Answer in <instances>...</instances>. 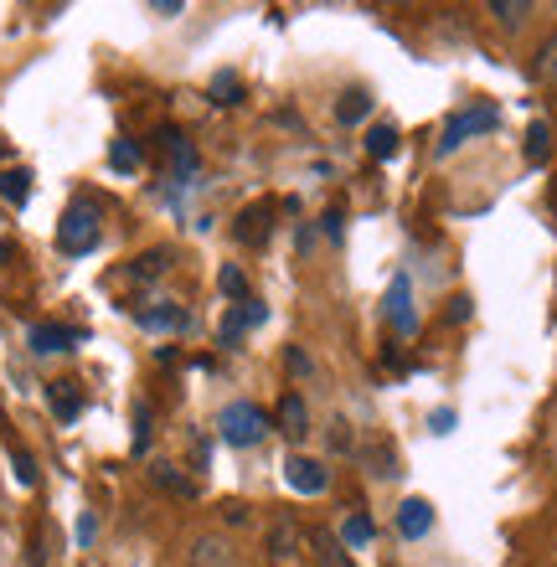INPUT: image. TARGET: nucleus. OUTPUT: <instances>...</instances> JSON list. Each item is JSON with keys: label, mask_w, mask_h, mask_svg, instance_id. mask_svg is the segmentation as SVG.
I'll use <instances>...</instances> for the list:
<instances>
[{"label": "nucleus", "mask_w": 557, "mask_h": 567, "mask_svg": "<svg viewBox=\"0 0 557 567\" xmlns=\"http://www.w3.org/2000/svg\"><path fill=\"white\" fill-rule=\"evenodd\" d=\"M99 233H104V227H99V207H93V202H73V207L62 212V227H58V248L62 254H93V248H99Z\"/></svg>", "instance_id": "1"}, {"label": "nucleus", "mask_w": 557, "mask_h": 567, "mask_svg": "<svg viewBox=\"0 0 557 567\" xmlns=\"http://www.w3.org/2000/svg\"><path fill=\"white\" fill-rule=\"evenodd\" d=\"M217 433H223V444L233 449H254L264 433H269V413L258 403H227L223 419H217Z\"/></svg>", "instance_id": "2"}, {"label": "nucleus", "mask_w": 557, "mask_h": 567, "mask_svg": "<svg viewBox=\"0 0 557 567\" xmlns=\"http://www.w3.org/2000/svg\"><path fill=\"white\" fill-rule=\"evenodd\" d=\"M496 124H501L496 104H475V109H465V114H454V120L444 124V135H439V155H450V150H460L470 135H485V130H496Z\"/></svg>", "instance_id": "3"}, {"label": "nucleus", "mask_w": 557, "mask_h": 567, "mask_svg": "<svg viewBox=\"0 0 557 567\" xmlns=\"http://www.w3.org/2000/svg\"><path fill=\"white\" fill-rule=\"evenodd\" d=\"M285 480H289V485H295L300 495H320L326 485H331V470H326L320 460H305V454H295V460L285 464Z\"/></svg>", "instance_id": "4"}, {"label": "nucleus", "mask_w": 557, "mask_h": 567, "mask_svg": "<svg viewBox=\"0 0 557 567\" xmlns=\"http://www.w3.org/2000/svg\"><path fill=\"white\" fill-rule=\"evenodd\" d=\"M161 155H166V165H171V176H192L196 171V150H192V140L182 135V130H161Z\"/></svg>", "instance_id": "5"}, {"label": "nucleus", "mask_w": 557, "mask_h": 567, "mask_svg": "<svg viewBox=\"0 0 557 567\" xmlns=\"http://www.w3.org/2000/svg\"><path fill=\"white\" fill-rule=\"evenodd\" d=\"M429 526H434V506H429V501H419V495H413V501H403V506H398V532H403L408 542H419Z\"/></svg>", "instance_id": "6"}, {"label": "nucleus", "mask_w": 557, "mask_h": 567, "mask_svg": "<svg viewBox=\"0 0 557 567\" xmlns=\"http://www.w3.org/2000/svg\"><path fill=\"white\" fill-rule=\"evenodd\" d=\"M279 433H285L289 444H300L305 433H310V413H305V398H300V392H289L285 403H279Z\"/></svg>", "instance_id": "7"}, {"label": "nucleus", "mask_w": 557, "mask_h": 567, "mask_svg": "<svg viewBox=\"0 0 557 567\" xmlns=\"http://www.w3.org/2000/svg\"><path fill=\"white\" fill-rule=\"evenodd\" d=\"M192 567H233V547L223 537H202L192 547Z\"/></svg>", "instance_id": "8"}, {"label": "nucleus", "mask_w": 557, "mask_h": 567, "mask_svg": "<svg viewBox=\"0 0 557 567\" xmlns=\"http://www.w3.org/2000/svg\"><path fill=\"white\" fill-rule=\"evenodd\" d=\"M73 346V330L62 326H31V351L37 357H52V351H68Z\"/></svg>", "instance_id": "9"}, {"label": "nucleus", "mask_w": 557, "mask_h": 567, "mask_svg": "<svg viewBox=\"0 0 557 567\" xmlns=\"http://www.w3.org/2000/svg\"><path fill=\"white\" fill-rule=\"evenodd\" d=\"M388 305H392V326L403 330V336H413V330H419V320H413V299H408V279L392 284Z\"/></svg>", "instance_id": "10"}, {"label": "nucleus", "mask_w": 557, "mask_h": 567, "mask_svg": "<svg viewBox=\"0 0 557 567\" xmlns=\"http://www.w3.org/2000/svg\"><path fill=\"white\" fill-rule=\"evenodd\" d=\"M140 326H151V330H182L186 326V310H176L171 299H161V305H151V310H140Z\"/></svg>", "instance_id": "11"}, {"label": "nucleus", "mask_w": 557, "mask_h": 567, "mask_svg": "<svg viewBox=\"0 0 557 567\" xmlns=\"http://www.w3.org/2000/svg\"><path fill=\"white\" fill-rule=\"evenodd\" d=\"M367 114H372V93H367V89H347V93H341L336 120H341V124H357V120H367Z\"/></svg>", "instance_id": "12"}, {"label": "nucleus", "mask_w": 557, "mask_h": 567, "mask_svg": "<svg viewBox=\"0 0 557 567\" xmlns=\"http://www.w3.org/2000/svg\"><path fill=\"white\" fill-rule=\"evenodd\" d=\"M258 320H264V305H254V299H243V310H233V315L223 320V341H238L243 330L258 326Z\"/></svg>", "instance_id": "13"}, {"label": "nucleus", "mask_w": 557, "mask_h": 567, "mask_svg": "<svg viewBox=\"0 0 557 567\" xmlns=\"http://www.w3.org/2000/svg\"><path fill=\"white\" fill-rule=\"evenodd\" d=\"M0 196H6L11 207H27V196H31V171H0Z\"/></svg>", "instance_id": "14"}, {"label": "nucleus", "mask_w": 557, "mask_h": 567, "mask_svg": "<svg viewBox=\"0 0 557 567\" xmlns=\"http://www.w3.org/2000/svg\"><path fill=\"white\" fill-rule=\"evenodd\" d=\"M377 537V526H372V516H362V511H351L347 516V526H341V542H347L351 553H357V547H367V542Z\"/></svg>", "instance_id": "15"}, {"label": "nucleus", "mask_w": 557, "mask_h": 567, "mask_svg": "<svg viewBox=\"0 0 557 567\" xmlns=\"http://www.w3.org/2000/svg\"><path fill=\"white\" fill-rule=\"evenodd\" d=\"M398 145H403V140H398V130H392V124H377L372 135H367L372 161H392V155H398Z\"/></svg>", "instance_id": "16"}, {"label": "nucleus", "mask_w": 557, "mask_h": 567, "mask_svg": "<svg viewBox=\"0 0 557 567\" xmlns=\"http://www.w3.org/2000/svg\"><path fill=\"white\" fill-rule=\"evenodd\" d=\"M547 155H553V130L537 120V124L527 130V161H532V165H547Z\"/></svg>", "instance_id": "17"}, {"label": "nucleus", "mask_w": 557, "mask_h": 567, "mask_svg": "<svg viewBox=\"0 0 557 567\" xmlns=\"http://www.w3.org/2000/svg\"><path fill=\"white\" fill-rule=\"evenodd\" d=\"M269 547H274V557H279V563H289V557L300 553V532H295L289 522H279V526H274V537H269Z\"/></svg>", "instance_id": "18"}, {"label": "nucleus", "mask_w": 557, "mask_h": 567, "mask_svg": "<svg viewBox=\"0 0 557 567\" xmlns=\"http://www.w3.org/2000/svg\"><path fill=\"white\" fill-rule=\"evenodd\" d=\"M109 165H114L120 176H130V171H140V150L130 145V140H114V145H109Z\"/></svg>", "instance_id": "19"}, {"label": "nucleus", "mask_w": 557, "mask_h": 567, "mask_svg": "<svg viewBox=\"0 0 557 567\" xmlns=\"http://www.w3.org/2000/svg\"><path fill=\"white\" fill-rule=\"evenodd\" d=\"M264 217H269V207H248L238 217V238L243 243H264Z\"/></svg>", "instance_id": "20"}, {"label": "nucleus", "mask_w": 557, "mask_h": 567, "mask_svg": "<svg viewBox=\"0 0 557 567\" xmlns=\"http://www.w3.org/2000/svg\"><path fill=\"white\" fill-rule=\"evenodd\" d=\"M238 99H243V83H238V78H233V73H217V78H212V104H238Z\"/></svg>", "instance_id": "21"}, {"label": "nucleus", "mask_w": 557, "mask_h": 567, "mask_svg": "<svg viewBox=\"0 0 557 567\" xmlns=\"http://www.w3.org/2000/svg\"><path fill=\"white\" fill-rule=\"evenodd\" d=\"M537 78H543L547 89H557V37H547L543 52H537Z\"/></svg>", "instance_id": "22"}, {"label": "nucleus", "mask_w": 557, "mask_h": 567, "mask_svg": "<svg viewBox=\"0 0 557 567\" xmlns=\"http://www.w3.org/2000/svg\"><path fill=\"white\" fill-rule=\"evenodd\" d=\"M527 0H522V6H516V0H496V6H491V16H501V27H522V21H527Z\"/></svg>", "instance_id": "23"}, {"label": "nucleus", "mask_w": 557, "mask_h": 567, "mask_svg": "<svg viewBox=\"0 0 557 567\" xmlns=\"http://www.w3.org/2000/svg\"><path fill=\"white\" fill-rule=\"evenodd\" d=\"M52 408H58V419H78V392L68 388V382H58V388H52Z\"/></svg>", "instance_id": "24"}, {"label": "nucleus", "mask_w": 557, "mask_h": 567, "mask_svg": "<svg viewBox=\"0 0 557 567\" xmlns=\"http://www.w3.org/2000/svg\"><path fill=\"white\" fill-rule=\"evenodd\" d=\"M151 475L161 480V485H166V491H176V495H192V491H196L192 480H182V475H176V464H155Z\"/></svg>", "instance_id": "25"}, {"label": "nucleus", "mask_w": 557, "mask_h": 567, "mask_svg": "<svg viewBox=\"0 0 557 567\" xmlns=\"http://www.w3.org/2000/svg\"><path fill=\"white\" fill-rule=\"evenodd\" d=\"M316 557H320V567H347V553H341V547H336L326 532L316 537Z\"/></svg>", "instance_id": "26"}, {"label": "nucleus", "mask_w": 557, "mask_h": 567, "mask_svg": "<svg viewBox=\"0 0 557 567\" xmlns=\"http://www.w3.org/2000/svg\"><path fill=\"white\" fill-rule=\"evenodd\" d=\"M166 248H155V254H145V258H135V274L140 279H155V274H166Z\"/></svg>", "instance_id": "27"}, {"label": "nucleus", "mask_w": 557, "mask_h": 567, "mask_svg": "<svg viewBox=\"0 0 557 567\" xmlns=\"http://www.w3.org/2000/svg\"><path fill=\"white\" fill-rule=\"evenodd\" d=\"M223 289H227V295H248V279H243V269H233V264H227V269H223Z\"/></svg>", "instance_id": "28"}, {"label": "nucleus", "mask_w": 557, "mask_h": 567, "mask_svg": "<svg viewBox=\"0 0 557 567\" xmlns=\"http://www.w3.org/2000/svg\"><path fill=\"white\" fill-rule=\"evenodd\" d=\"M16 480H21V485H37V464H31L27 454H16Z\"/></svg>", "instance_id": "29"}, {"label": "nucleus", "mask_w": 557, "mask_h": 567, "mask_svg": "<svg viewBox=\"0 0 557 567\" xmlns=\"http://www.w3.org/2000/svg\"><path fill=\"white\" fill-rule=\"evenodd\" d=\"M151 11H155V16H176V11H182V0H155Z\"/></svg>", "instance_id": "30"}, {"label": "nucleus", "mask_w": 557, "mask_h": 567, "mask_svg": "<svg viewBox=\"0 0 557 567\" xmlns=\"http://www.w3.org/2000/svg\"><path fill=\"white\" fill-rule=\"evenodd\" d=\"M0 155H6V145H0Z\"/></svg>", "instance_id": "31"}]
</instances>
